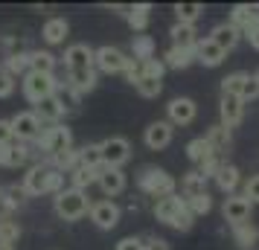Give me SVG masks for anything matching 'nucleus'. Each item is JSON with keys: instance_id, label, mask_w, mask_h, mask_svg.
<instances>
[{"instance_id": "49530a36", "label": "nucleus", "mask_w": 259, "mask_h": 250, "mask_svg": "<svg viewBox=\"0 0 259 250\" xmlns=\"http://www.w3.org/2000/svg\"><path fill=\"white\" fill-rule=\"evenodd\" d=\"M47 192H50V195H59V192H64V175H61V172H56L53 166H50V178H47Z\"/></svg>"}, {"instance_id": "2eb2a0df", "label": "nucleus", "mask_w": 259, "mask_h": 250, "mask_svg": "<svg viewBox=\"0 0 259 250\" xmlns=\"http://www.w3.org/2000/svg\"><path fill=\"white\" fill-rule=\"evenodd\" d=\"M219 114H222L224 128H236V125H242V119H245V102H242L239 96H222Z\"/></svg>"}, {"instance_id": "9d476101", "label": "nucleus", "mask_w": 259, "mask_h": 250, "mask_svg": "<svg viewBox=\"0 0 259 250\" xmlns=\"http://www.w3.org/2000/svg\"><path fill=\"white\" fill-rule=\"evenodd\" d=\"M119 207L111 198H105V201H96L91 204V221H94L99 230H114V227L119 224Z\"/></svg>"}, {"instance_id": "864d4df0", "label": "nucleus", "mask_w": 259, "mask_h": 250, "mask_svg": "<svg viewBox=\"0 0 259 250\" xmlns=\"http://www.w3.org/2000/svg\"><path fill=\"white\" fill-rule=\"evenodd\" d=\"M15 143V134H12V122L9 119H0V145Z\"/></svg>"}, {"instance_id": "423d86ee", "label": "nucleus", "mask_w": 259, "mask_h": 250, "mask_svg": "<svg viewBox=\"0 0 259 250\" xmlns=\"http://www.w3.org/2000/svg\"><path fill=\"white\" fill-rule=\"evenodd\" d=\"M12 134L18 143H35L38 134H41V119L32 114V111H21V114H15L12 119Z\"/></svg>"}, {"instance_id": "4468645a", "label": "nucleus", "mask_w": 259, "mask_h": 250, "mask_svg": "<svg viewBox=\"0 0 259 250\" xmlns=\"http://www.w3.org/2000/svg\"><path fill=\"white\" fill-rule=\"evenodd\" d=\"M94 59L96 49H91L88 44H70L64 49V67L67 70H88V67H94Z\"/></svg>"}, {"instance_id": "f03ea898", "label": "nucleus", "mask_w": 259, "mask_h": 250, "mask_svg": "<svg viewBox=\"0 0 259 250\" xmlns=\"http://www.w3.org/2000/svg\"><path fill=\"white\" fill-rule=\"evenodd\" d=\"M53 207H56V215H59L61 221H79V218H84V215L91 213V201H88V195H84L82 189H64L56 195V201H53Z\"/></svg>"}, {"instance_id": "a18cd8bd", "label": "nucleus", "mask_w": 259, "mask_h": 250, "mask_svg": "<svg viewBox=\"0 0 259 250\" xmlns=\"http://www.w3.org/2000/svg\"><path fill=\"white\" fill-rule=\"evenodd\" d=\"M163 73H166V64L160 59H149V61H143V76H152V79H163Z\"/></svg>"}, {"instance_id": "6e6552de", "label": "nucleus", "mask_w": 259, "mask_h": 250, "mask_svg": "<svg viewBox=\"0 0 259 250\" xmlns=\"http://www.w3.org/2000/svg\"><path fill=\"white\" fill-rule=\"evenodd\" d=\"M172 137H175V125H172L169 119H157V122H152V125L146 128L143 143L149 145L152 152H163L166 145L172 143Z\"/></svg>"}, {"instance_id": "c03bdc74", "label": "nucleus", "mask_w": 259, "mask_h": 250, "mask_svg": "<svg viewBox=\"0 0 259 250\" xmlns=\"http://www.w3.org/2000/svg\"><path fill=\"white\" fill-rule=\"evenodd\" d=\"M15 93V76H9V70L0 64V99H9Z\"/></svg>"}, {"instance_id": "393cba45", "label": "nucleus", "mask_w": 259, "mask_h": 250, "mask_svg": "<svg viewBox=\"0 0 259 250\" xmlns=\"http://www.w3.org/2000/svg\"><path fill=\"white\" fill-rule=\"evenodd\" d=\"M195 61V49H184V47H169L163 53V64L172 70H187L189 64Z\"/></svg>"}, {"instance_id": "bb28decb", "label": "nucleus", "mask_w": 259, "mask_h": 250, "mask_svg": "<svg viewBox=\"0 0 259 250\" xmlns=\"http://www.w3.org/2000/svg\"><path fill=\"white\" fill-rule=\"evenodd\" d=\"M204 137H207V143L212 145V152H215V155L227 152V148H230V143H233V134H230V128H224L222 122H219V125H210Z\"/></svg>"}, {"instance_id": "8fccbe9b", "label": "nucleus", "mask_w": 259, "mask_h": 250, "mask_svg": "<svg viewBox=\"0 0 259 250\" xmlns=\"http://www.w3.org/2000/svg\"><path fill=\"white\" fill-rule=\"evenodd\" d=\"M143 247H146V250H172V244H169L166 238L149 236V238H143Z\"/></svg>"}, {"instance_id": "b1692460", "label": "nucleus", "mask_w": 259, "mask_h": 250, "mask_svg": "<svg viewBox=\"0 0 259 250\" xmlns=\"http://www.w3.org/2000/svg\"><path fill=\"white\" fill-rule=\"evenodd\" d=\"M181 192H184V201H192V198L207 195V180L198 175V169H192V172H187L181 178Z\"/></svg>"}, {"instance_id": "6e6d98bb", "label": "nucleus", "mask_w": 259, "mask_h": 250, "mask_svg": "<svg viewBox=\"0 0 259 250\" xmlns=\"http://www.w3.org/2000/svg\"><path fill=\"white\" fill-rule=\"evenodd\" d=\"M0 250H15L12 244H0Z\"/></svg>"}, {"instance_id": "603ef678", "label": "nucleus", "mask_w": 259, "mask_h": 250, "mask_svg": "<svg viewBox=\"0 0 259 250\" xmlns=\"http://www.w3.org/2000/svg\"><path fill=\"white\" fill-rule=\"evenodd\" d=\"M12 157H15V143H6V145H0V166L12 169Z\"/></svg>"}, {"instance_id": "4be33fe9", "label": "nucleus", "mask_w": 259, "mask_h": 250, "mask_svg": "<svg viewBox=\"0 0 259 250\" xmlns=\"http://www.w3.org/2000/svg\"><path fill=\"white\" fill-rule=\"evenodd\" d=\"M56 64H59V59H56L50 49H32V53H29V73L56 76Z\"/></svg>"}, {"instance_id": "9b49d317", "label": "nucleus", "mask_w": 259, "mask_h": 250, "mask_svg": "<svg viewBox=\"0 0 259 250\" xmlns=\"http://www.w3.org/2000/svg\"><path fill=\"white\" fill-rule=\"evenodd\" d=\"M187 210V201L181 198V195H166V198H157L154 201V218L160 221V224H169L172 227V221H175L178 215Z\"/></svg>"}, {"instance_id": "f257e3e1", "label": "nucleus", "mask_w": 259, "mask_h": 250, "mask_svg": "<svg viewBox=\"0 0 259 250\" xmlns=\"http://www.w3.org/2000/svg\"><path fill=\"white\" fill-rule=\"evenodd\" d=\"M137 186H140V192H146L149 198H166V195H175L178 189V180L166 172V169H157V166H146L137 175Z\"/></svg>"}, {"instance_id": "412c9836", "label": "nucleus", "mask_w": 259, "mask_h": 250, "mask_svg": "<svg viewBox=\"0 0 259 250\" xmlns=\"http://www.w3.org/2000/svg\"><path fill=\"white\" fill-rule=\"evenodd\" d=\"M224 59H227V53L219 44H212L210 38H201L195 44V61H201L204 67H219Z\"/></svg>"}, {"instance_id": "c85d7f7f", "label": "nucleus", "mask_w": 259, "mask_h": 250, "mask_svg": "<svg viewBox=\"0 0 259 250\" xmlns=\"http://www.w3.org/2000/svg\"><path fill=\"white\" fill-rule=\"evenodd\" d=\"M247 79H250V73L245 70H236L230 76H224L222 79V96H239L242 99V90H245Z\"/></svg>"}, {"instance_id": "0eeeda50", "label": "nucleus", "mask_w": 259, "mask_h": 250, "mask_svg": "<svg viewBox=\"0 0 259 250\" xmlns=\"http://www.w3.org/2000/svg\"><path fill=\"white\" fill-rule=\"evenodd\" d=\"M128 61L131 59L119 47H99L96 49V59H94V67L111 76V73H125Z\"/></svg>"}, {"instance_id": "6ab92c4d", "label": "nucleus", "mask_w": 259, "mask_h": 250, "mask_svg": "<svg viewBox=\"0 0 259 250\" xmlns=\"http://www.w3.org/2000/svg\"><path fill=\"white\" fill-rule=\"evenodd\" d=\"M47 178H50V166H29V172L24 175V189L26 195H32V198H38V195H47Z\"/></svg>"}, {"instance_id": "c756f323", "label": "nucleus", "mask_w": 259, "mask_h": 250, "mask_svg": "<svg viewBox=\"0 0 259 250\" xmlns=\"http://www.w3.org/2000/svg\"><path fill=\"white\" fill-rule=\"evenodd\" d=\"M79 166L94 169V172H99V169L105 166V163H102V148H99V143H88V145L79 148Z\"/></svg>"}, {"instance_id": "f8f14e48", "label": "nucleus", "mask_w": 259, "mask_h": 250, "mask_svg": "<svg viewBox=\"0 0 259 250\" xmlns=\"http://www.w3.org/2000/svg\"><path fill=\"white\" fill-rule=\"evenodd\" d=\"M166 114H169V122L172 125H189L195 114H198V105L189 99V96H175L169 105H166Z\"/></svg>"}, {"instance_id": "4d7b16f0", "label": "nucleus", "mask_w": 259, "mask_h": 250, "mask_svg": "<svg viewBox=\"0 0 259 250\" xmlns=\"http://www.w3.org/2000/svg\"><path fill=\"white\" fill-rule=\"evenodd\" d=\"M253 79H256V82H259V70H256V73H253Z\"/></svg>"}, {"instance_id": "7c9ffc66", "label": "nucleus", "mask_w": 259, "mask_h": 250, "mask_svg": "<svg viewBox=\"0 0 259 250\" xmlns=\"http://www.w3.org/2000/svg\"><path fill=\"white\" fill-rule=\"evenodd\" d=\"M233 241L242 250H253L256 241H259V230L250 224V221H247V224H239V227H233Z\"/></svg>"}, {"instance_id": "a19ab883", "label": "nucleus", "mask_w": 259, "mask_h": 250, "mask_svg": "<svg viewBox=\"0 0 259 250\" xmlns=\"http://www.w3.org/2000/svg\"><path fill=\"white\" fill-rule=\"evenodd\" d=\"M222 166H224L222 155H212V157H207V160H204V163L198 166V175H201L204 180H207V178H212V180H215V175L222 172Z\"/></svg>"}, {"instance_id": "aec40b11", "label": "nucleus", "mask_w": 259, "mask_h": 250, "mask_svg": "<svg viewBox=\"0 0 259 250\" xmlns=\"http://www.w3.org/2000/svg\"><path fill=\"white\" fill-rule=\"evenodd\" d=\"M99 189L105 192L108 198H114V195H119V192L125 189V172L122 169H108V166H102L99 169Z\"/></svg>"}, {"instance_id": "f704fd0d", "label": "nucleus", "mask_w": 259, "mask_h": 250, "mask_svg": "<svg viewBox=\"0 0 259 250\" xmlns=\"http://www.w3.org/2000/svg\"><path fill=\"white\" fill-rule=\"evenodd\" d=\"M172 12H175L178 24H192L195 26V21L204 15V6H201V3H175Z\"/></svg>"}, {"instance_id": "2f4dec72", "label": "nucleus", "mask_w": 259, "mask_h": 250, "mask_svg": "<svg viewBox=\"0 0 259 250\" xmlns=\"http://www.w3.org/2000/svg\"><path fill=\"white\" fill-rule=\"evenodd\" d=\"M212 155H215V152H212V145L207 143V137H195V140H189L187 143V157L192 160V163H198V166Z\"/></svg>"}, {"instance_id": "cd10ccee", "label": "nucleus", "mask_w": 259, "mask_h": 250, "mask_svg": "<svg viewBox=\"0 0 259 250\" xmlns=\"http://www.w3.org/2000/svg\"><path fill=\"white\" fill-rule=\"evenodd\" d=\"M242 183V172L233 166V163H224L222 172L215 175V186L222 192H227V195H236V186Z\"/></svg>"}, {"instance_id": "1a4fd4ad", "label": "nucleus", "mask_w": 259, "mask_h": 250, "mask_svg": "<svg viewBox=\"0 0 259 250\" xmlns=\"http://www.w3.org/2000/svg\"><path fill=\"white\" fill-rule=\"evenodd\" d=\"M250 207H253V204L247 201L245 195H227V198H224V207H222L224 221H227L230 227L247 224V218H250Z\"/></svg>"}, {"instance_id": "79ce46f5", "label": "nucleus", "mask_w": 259, "mask_h": 250, "mask_svg": "<svg viewBox=\"0 0 259 250\" xmlns=\"http://www.w3.org/2000/svg\"><path fill=\"white\" fill-rule=\"evenodd\" d=\"M189 204V210H192V215L198 218V215H207L212 210V198H210V192L207 195H201V198H192V201H187Z\"/></svg>"}, {"instance_id": "39448f33", "label": "nucleus", "mask_w": 259, "mask_h": 250, "mask_svg": "<svg viewBox=\"0 0 259 250\" xmlns=\"http://www.w3.org/2000/svg\"><path fill=\"white\" fill-rule=\"evenodd\" d=\"M99 148H102V163L108 169H122L131 160V143L125 137H108L99 143Z\"/></svg>"}, {"instance_id": "a878e982", "label": "nucleus", "mask_w": 259, "mask_h": 250, "mask_svg": "<svg viewBox=\"0 0 259 250\" xmlns=\"http://www.w3.org/2000/svg\"><path fill=\"white\" fill-rule=\"evenodd\" d=\"M67 32H70V24L64 18H50L47 24H44V29H41V38L47 44H64Z\"/></svg>"}, {"instance_id": "4c0bfd02", "label": "nucleus", "mask_w": 259, "mask_h": 250, "mask_svg": "<svg viewBox=\"0 0 259 250\" xmlns=\"http://www.w3.org/2000/svg\"><path fill=\"white\" fill-rule=\"evenodd\" d=\"M134 90L143 96V99H154V96H160L163 90V79H152V76H143L140 82L134 84Z\"/></svg>"}, {"instance_id": "dca6fc26", "label": "nucleus", "mask_w": 259, "mask_h": 250, "mask_svg": "<svg viewBox=\"0 0 259 250\" xmlns=\"http://www.w3.org/2000/svg\"><path fill=\"white\" fill-rule=\"evenodd\" d=\"M32 114H35L41 122H53V125H59V119L67 114V105L61 102V96H47V99H41L35 108H32Z\"/></svg>"}, {"instance_id": "a211bd4d", "label": "nucleus", "mask_w": 259, "mask_h": 250, "mask_svg": "<svg viewBox=\"0 0 259 250\" xmlns=\"http://www.w3.org/2000/svg\"><path fill=\"white\" fill-rule=\"evenodd\" d=\"M207 38H210L212 44H219L224 53H230V49L239 44V38H242V29H239V26H233L230 21H222V24L212 26V32H210Z\"/></svg>"}, {"instance_id": "09e8293b", "label": "nucleus", "mask_w": 259, "mask_h": 250, "mask_svg": "<svg viewBox=\"0 0 259 250\" xmlns=\"http://www.w3.org/2000/svg\"><path fill=\"white\" fill-rule=\"evenodd\" d=\"M117 250H146V247H143V238L125 236V238H119L117 241Z\"/></svg>"}, {"instance_id": "37998d69", "label": "nucleus", "mask_w": 259, "mask_h": 250, "mask_svg": "<svg viewBox=\"0 0 259 250\" xmlns=\"http://www.w3.org/2000/svg\"><path fill=\"white\" fill-rule=\"evenodd\" d=\"M192 224H195V215H192V210H189V204H187V210H184V213L172 221V230H178V233H187V230H192Z\"/></svg>"}, {"instance_id": "de8ad7c7", "label": "nucleus", "mask_w": 259, "mask_h": 250, "mask_svg": "<svg viewBox=\"0 0 259 250\" xmlns=\"http://www.w3.org/2000/svg\"><path fill=\"white\" fill-rule=\"evenodd\" d=\"M242 195H245L250 204H259V175H250V178H247L245 192H242Z\"/></svg>"}, {"instance_id": "58836bf2", "label": "nucleus", "mask_w": 259, "mask_h": 250, "mask_svg": "<svg viewBox=\"0 0 259 250\" xmlns=\"http://www.w3.org/2000/svg\"><path fill=\"white\" fill-rule=\"evenodd\" d=\"M96 180H99V172H94V169H76V172H73L70 175V183H73V189H88V186H94Z\"/></svg>"}, {"instance_id": "ea45409f", "label": "nucleus", "mask_w": 259, "mask_h": 250, "mask_svg": "<svg viewBox=\"0 0 259 250\" xmlns=\"http://www.w3.org/2000/svg\"><path fill=\"white\" fill-rule=\"evenodd\" d=\"M21 238V227H18V221H12V218H0V244H12Z\"/></svg>"}, {"instance_id": "20e7f679", "label": "nucleus", "mask_w": 259, "mask_h": 250, "mask_svg": "<svg viewBox=\"0 0 259 250\" xmlns=\"http://www.w3.org/2000/svg\"><path fill=\"white\" fill-rule=\"evenodd\" d=\"M21 87H24V96L32 102V105H38L41 99H47V96H56L59 93L61 82H56V76H44V73H26L24 82H21Z\"/></svg>"}, {"instance_id": "5701e85b", "label": "nucleus", "mask_w": 259, "mask_h": 250, "mask_svg": "<svg viewBox=\"0 0 259 250\" xmlns=\"http://www.w3.org/2000/svg\"><path fill=\"white\" fill-rule=\"evenodd\" d=\"M169 35H172V47H184V49H195L198 44V29L192 24H175L169 29Z\"/></svg>"}, {"instance_id": "ddd939ff", "label": "nucleus", "mask_w": 259, "mask_h": 250, "mask_svg": "<svg viewBox=\"0 0 259 250\" xmlns=\"http://www.w3.org/2000/svg\"><path fill=\"white\" fill-rule=\"evenodd\" d=\"M230 24L242 29V38L245 32H250L253 26H259V3H239L230 9Z\"/></svg>"}, {"instance_id": "7ed1b4c3", "label": "nucleus", "mask_w": 259, "mask_h": 250, "mask_svg": "<svg viewBox=\"0 0 259 250\" xmlns=\"http://www.w3.org/2000/svg\"><path fill=\"white\" fill-rule=\"evenodd\" d=\"M35 145L47 157H59V155H64V152L73 148V134L67 125H50V128H44V131L38 134Z\"/></svg>"}, {"instance_id": "5fc2aeb1", "label": "nucleus", "mask_w": 259, "mask_h": 250, "mask_svg": "<svg viewBox=\"0 0 259 250\" xmlns=\"http://www.w3.org/2000/svg\"><path fill=\"white\" fill-rule=\"evenodd\" d=\"M245 38H247V41H250V47H253V49H256V53H259V26H253L250 32H245Z\"/></svg>"}, {"instance_id": "473e14b6", "label": "nucleus", "mask_w": 259, "mask_h": 250, "mask_svg": "<svg viewBox=\"0 0 259 250\" xmlns=\"http://www.w3.org/2000/svg\"><path fill=\"white\" fill-rule=\"evenodd\" d=\"M154 49H157V44H154L152 35H134V41H131V53H134L137 61L154 59Z\"/></svg>"}, {"instance_id": "e433bc0d", "label": "nucleus", "mask_w": 259, "mask_h": 250, "mask_svg": "<svg viewBox=\"0 0 259 250\" xmlns=\"http://www.w3.org/2000/svg\"><path fill=\"white\" fill-rule=\"evenodd\" d=\"M3 67L9 70V76H26L29 73V53H9L6 61H3Z\"/></svg>"}, {"instance_id": "f3484780", "label": "nucleus", "mask_w": 259, "mask_h": 250, "mask_svg": "<svg viewBox=\"0 0 259 250\" xmlns=\"http://www.w3.org/2000/svg\"><path fill=\"white\" fill-rule=\"evenodd\" d=\"M96 82H99V76H96V67H88V70H67V84L70 90H76L79 96L91 93V90H96Z\"/></svg>"}, {"instance_id": "72a5a7b5", "label": "nucleus", "mask_w": 259, "mask_h": 250, "mask_svg": "<svg viewBox=\"0 0 259 250\" xmlns=\"http://www.w3.org/2000/svg\"><path fill=\"white\" fill-rule=\"evenodd\" d=\"M50 163H53V169L61 172V175H73V172L79 169V148H70V152H64V155H59V157H50Z\"/></svg>"}, {"instance_id": "c9c22d12", "label": "nucleus", "mask_w": 259, "mask_h": 250, "mask_svg": "<svg viewBox=\"0 0 259 250\" xmlns=\"http://www.w3.org/2000/svg\"><path fill=\"white\" fill-rule=\"evenodd\" d=\"M149 12H152L149 3H137V6L128 9V24H131L134 32H146V29H149Z\"/></svg>"}, {"instance_id": "3c124183", "label": "nucleus", "mask_w": 259, "mask_h": 250, "mask_svg": "<svg viewBox=\"0 0 259 250\" xmlns=\"http://www.w3.org/2000/svg\"><path fill=\"white\" fill-rule=\"evenodd\" d=\"M256 96H259V82L250 76L247 84H245V90H242V102H250V99H256Z\"/></svg>"}]
</instances>
